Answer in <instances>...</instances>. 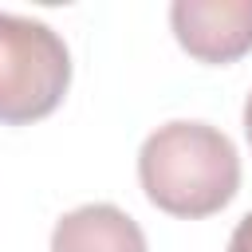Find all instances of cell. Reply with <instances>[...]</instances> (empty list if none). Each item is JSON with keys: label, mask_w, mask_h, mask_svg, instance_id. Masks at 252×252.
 <instances>
[{"label": "cell", "mask_w": 252, "mask_h": 252, "mask_svg": "<svg viewBox=\"0 0 252 252\" xmlns=\"http://www.w3.org/2000/svg\"><path fill=\"white\" fill-rule=\"evenodd\" d=\"M51 252H150L134 217L114 205H83L51 232Z\"/></svg>", "instance_id": "cell-4"}, {"label": "cell", "mask_w": 252, "mask_h": 252, "mask_svg": "<svg viewBox=\"0 0 252 252\" xmlns=\"http://www.w3.org/2000/svg\"><path fill=\"white\" fill-rule=\"evenodd\" d=\"M169 24L201 63H232L252 51V0H177Z\"/></svg>", "instance_id": "cell-3"}, {"label": "cell", "mask_w": 252, "mask_h": 252, "mask_svg": "<svg viewBox=\"0 0 252 252\" xmlns=\"http://www.w3.org/2000/svg\"><path fill=\"white\" fill-rule=\"evenodd\" d=\"M138 177L150 197L169 217L201 220L220 213L240 189L236 146L205 122H165L138 154Z\"/></svg>", "instance_id": "cell-1"}, {"label": "cell", "mask_w": 252, "mask_h": 252, "mask_svg": "<svg viewBox=\"0 0 252 252\" xmlns=\"http://www.w3.org/2000/svg\"><path fill=\"white\" fill-rule=\"evenodd\" d=\"M244 134H248V142H252V94H248V102H244Z\"/></svg>", "instance_id": "cell-6"}, {"label": "cell", "mask_w": 252, "mask_h": 252, "mask_svg": "<svg viewBox=\"0 0 252 252\" xmlns=\"http://www.w3.org/2000/svg\"><path fill=\"white\" fill-rule=\"evenodd\" d=\"M228 252H252V213L236 224V232H232V240H228Z\"/></svg>", "instance_id": "cell-5"}, {"label": "cell", "mask_w": 252, "mask_h": 252, "mask_svg": "<svg viewBox=\"0 0 252 252\" xmlns=\"http://www.w3.org/2000/svg\"><path fill=\"white\" fill-rule=\"evenodd\" d=\"M71 87V51L39 20L0 12V122L47 118Z\"/></svg>", "instance_id": "cell-2"}]
</instances>
